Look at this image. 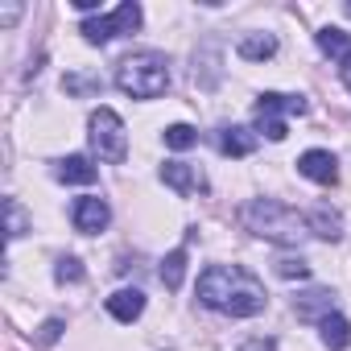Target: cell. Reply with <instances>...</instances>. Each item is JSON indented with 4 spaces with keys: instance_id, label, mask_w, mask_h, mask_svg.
Wrapping results in <instances>:
<instances>
[{
    "instance_id": "cell-27",
    "label": "cell",
    "mask_w": 351,
    "mask_h": 351,
    "mask_svg": "<svg viewBox=\"0 0 351 351\" xmlns=\"http://www.w3.org/2000/svg\"><path fill=\"white\" fill-rule=\"evenodd\" d=\"M75 9H79V13H95V9H99V0H75Z\"/></svg>"
},
{
    "instance_id": "cell-1",
    "label": "cell",
    "mask_w": 351,
    "mask_h": 351,
    "mask_svg": "<svg viewBox=\"0 0 351 351\" xmlns=\"http://www.w3.org/2000/svg\"><path fill=\"white\" fill-rule=\"evenodd\" d=\"M199 302L219 310V314H232V318H252L265 310V285L240 269V265H211L203 277H199Z\"/></svg>"
},
{
    "instance_id": "cell-13",
    "label": "cell",
    "mask_w": 351,
    "mask_h": 351,
    "mask_svg": "<svg viewBox=\"0 0 351 351\" xmlns=\"http://www.w3.org/2000/svg\"><path fill=\"white\" fill-rule=\"evenodd\" d=\"M318 330H322V343H326L330 351H347V347H351V322H347L343 314H326V318L318 322Z\"/></svg>"
},
{
    "instance_id": "cell-5",
    "label": "cell",
    "mask_w": 351,
    "mask_h": 351,
    "mask_svg": "<svg viewBox=\"0 0 351 351\" xmlns=\"http://www.w3.org/2000/svg\"><path fill=\"white\" fill-rule=\"evenodd\" d=\"M136 25H141V5H136V0H124L116 13L83 21V29H79V34H83L91 46H104V42H112V38H120V34H132Z\"/></svg>"
},
{
    "instance_id": "cell-11",
    "label": "cell",
    "mask_w": 351,
    "mask_h": 351,
    "mask_svg": "<svg viewBox=\"0 0 351 351\" xmlns=\"http://www.w3.org/2000/svg\"><path fill=\"white\" fill-rule=\"evenodd\" d=\"M306 99L302 95H281V91H265L256 99V116H277V112H289V116H306Z\"/></svg>"
},
{
    "instance_id": "cell-12",
    "label": "cell",
    "mask_w": 351,
    "mask_h": 351,
    "mask_svg": "<svg viewBox=\"0 0 351 351\" xmlns=\"http://www.w3.org/2000/svg\"><path fill=\"white\" fill-rule=\"evenodd\" d=\"M293 310H298V318H318L322 322L326 314H335V298H330V289H310L293 302Z\"/></svg>"
},
{
    "instance_id": "cell-8",
    "label": "cell",
    "mask_w": 351,
    "mask_h": 351,
    "mask_svg": "<svg viewBox=\"0 0 351 351\" xmlns=\"http://www.w3.org/2000/svg\"><path fill=\"white\" fill-rule=\"evenodd\" d=\"M161 182L173 186L178 195H195V191L203 186V173H199L195 165H186V161H165V165H161Z\"/></svg>"
},
{
    "instance_id": "cell-14",
    "label": "cell",
    "mask_w": 351,
    "mask_h": 351,
    "mask_svg": "<svg viewBox=\"0 0 351 351\" xmlns=\"http://www.w3.org/2000/svg\"><path fill=\"white\" fill-rule=\"evenodd\" d=\"M236 50H240L244 62H265V58L277 54V38H273V34H248V38H240Z\"/></svg>"
},
{
    "instance_id": "cell-22",
    "label": "cell",
    "mask_w": 351,
    "mask_h": 351,
    "mask_svg": "<svg viewBox=\"0 0 351 351\" xmlns=\"http://www.w3.org/2000/svg\"><path fill=\"white\" fill-rule=\"evenodd\" d=\"M277 273H281V277H310V265H306L302 256H298V261H293V256H281V261H277Z\"/></svg>"
},
{
    "instance_id": "cell-21",
    "label": "cell",
    "mask_w": 351,
    "mask_h": 351,
    "mask_svg": "<svg viewBox=\"0 0 351 351\" xmlns=\"http://www.w3.org/2000/svg\"><path fill=\"white\" fill-rule=\"evenodd\" d=\"M54 277H58L62 285H66V281H83V265H79L75 256H62V261H58V269H54Z\"/></svg>"
},
{
    "instance_id": "cell-18",
    "label": "cell",
    "mask_w": 351,
    "mask_h": 351,
    "mask_svg": "<svg viewBox=\"0 0 351 351\" xmlns=\"http://www.w3.org/2000/svg\"><path fill=\"white\" fill-rule=\"evenodd\" d=\"M186 277V248H173L165 261H161V285L165 289H178Z\"/></svg>"
},
{
    "instance_id": "cell-7",
    "label": "cell",
    "mask_w": 351,
    "mask_h": 351,
    "mask_svg": "<svg viewBox=\"0 0 351 351\" xmlns=\"http://www.w3.org/2000/svg\"><path fill=\"white\" fill-rule=\"evenodd\" d=\"M71 219H75V228L83 232V236H95V232H104L108 228V219H112V211H108V203L104 199H75V207H71Z\"/></svg>"
},
{
    "instance_id": "cell-6",
    "label": "cell",
    "mask_w": 351,
    "mask_h": 351,
    "mask_svg": "<svg viewBox=\"0 0 351 351\" xmlns=\"http://www.w3.org/2000/svg\"><path fill=\"white\" fill-rule=\"evenodd\" d=\"M298 173L310 178V182H318V186H330V182H339V161L326 149H310V153L298 157Z\"/></svg>"
},
{
    "instance_id": "cell-25",
    "label": "cell",
    "mask_w": 351,
    "mask_h": 351,
    "mask_svg": "<svg viewBox=\"0 0 351 351\" xmlns=\"http://www.w3.org/2000/svg\"><path fill=\"white\" fill-rule=\"evenodd\" d=\"M240 351H277V343H273V339H248Z\"/></svg>"
},
{
    "instance_id": "cell-19",
    "label": "cell",
    "mask_w": 351,
    "mask_h": 351,
    "mask_svg": "<svg viewBox=\"0 0 351 351\" xmlns=\"http://www.w3.org/2000/svg\"><path fill=\"white\" fill-rule=\"evenodd\" d=\"M195 141H199V132H195L191 124H169V128H165V145H169V149H191Z\"/></svg>"
},
{
    "instance_id": "cell-9",
    "label": "cell",
    "mask_w": 351,
    "mask_h": 351,
    "mask_svg": "<svg viewBox=\"0 0 351 351\" xmlns=\"http://www.w3.org/2000/svg\"><path fill=\"white\" fill-rule=\"evenodd\" d=\"M54 178H58V182H75V186H91V182L99 178V169L91 165V157L75 153V157H62V161H58Z\"/></svg>"
},
{
    "instance_id": "cell-4",
    "label": "cell",
    "mask_w": 351,
    "mask_h": 351,
    "mask_svg": "<svg viewBox=\"0 0 351 351\" xmlns=\"http://www.w3.org/2000/svg\"><path fill=\"white\" fill-rule=\"evenodd\" d=\"M87 128H91V149L99 153V161H124L128 157V136H124V120L112 112V108H95L91 112V120H87Z\"/></svg>"
},
{
    "instance_id": "cell-17",
    "label": "cell",
    "mask_w": 351,
    "mask_h": 351,
    "mask_svg": "<svg viewBox=\"0 0 351 351\" xmlns=\"http://www.w3.org/2000/svg\"><path fill=\"white\" fill-rule=\"evenodd\" d=\"M318 50L326 54V58H335V62H347L351 58V34H343V29H318Z\"/></svg>"
},
{
    "instance_id": "cell-2",
    "label": "cell",
    "mask_w": 351,
    "mask_h": 351,
    "mask_svg": "<svg viewBox=\"0 0 351 351\" xmlns=\"http://www.w3.org/2000/svg\"><path fill=\"white\" fill-rule=\"evenodd\" d=\"M116 87L132 99H157L169 87V58L157 50H141V54L124 58L116 71Z\"/></svg>"
},
{
    "instance_id": "cell-24",
    "label": "cell",
    "mask_w": 351,
    "mask_h": 351,
    "mask_svg": "<svg viewBox=\"0 0 351 351\" xmlns=\"http://www.w3.org/2000/svg\"><path fill=\"white\" fill-rule=\"evenodd\" d=\"M5 211H9V240H17V236L25 232V215H21V207H17L13 199L5 203Z\"/></svg>"
},
{
    "instance_id": "cell-10",
    "label": "cell",
    "mask_w": 351,
    "mask_h": 351,
    "mask_svg": "<svg viewBox=\"0 0 351 351\" xmlns=\"http://www.w3.org/2000/svg\"><path fill=\"white\" fill-rule=\"evenodd\" d=\"M108 314L120 318V322H136V318L145 314V293H141V289H116V293L108 298Z\"/></svg>"
},
{
    "instance_id": "cell-3",
    "label": "cell",
    "mask_w": 351,
    "mask_h": 351,
    "mask_svg": "<svg viewBox=\"0 0 351 351\" xmlns=\"http://www.w3.org/2000/svg\"><path fill=\"white\" fill-rule=\"evenodd\" d=\"M244 223H248L256 236L273 240V244H298V240L310 232V228H306V215L289 211V207L277 203V199H256V203H248V207H244Z\"/></svg>"
},
{
    "instance_id": "cell-20",
    "label": "cell",
    "mask_w": 351,
    "mask_h": 351,
    "mask_svg": "<svg viewBox=\"0 0 351 351\" xmlns=\"http://www.w3.org/2000/svg\"><path fill=\"white\" fill-rule=\"evenodd\" d=\"M256 132H265L269 141H285V120L281 116H256Z\"/></svg>"
},
{
    "instance_id": "cell-28",
    "label": "cell",
    "mask_w": 351,
    "mask_h": 351,
    "mask_svg": "<svg viewBox=\"0 0 351 351\" xmlns=\"http://www.w3.org/2000/svg\"><path fill=\"white\" fill-rule=\"evenodd\" d=\"M339 75H343V83H347V91H351V58H347V62L339 66Z\"/></svg>"
},
{
    "instance_id": "cell-16",
    "label": "cell",
    "mask_w": 351,
    "mask_h": 351,
    "mask_svg": "<svg viewBox=\"0 0 351 351\" xmlns=\"http://www.w3.org/2000/svg\"><path fill=\"white\" fill-rule=\"evenodd\" d=\"M219 149H223L228 157H248V153L256 149V136H252L248 128L232 124V128H223V132H219Z\"/></svg>"
},
{
    "instance_id": "cell-23",
    "label": "cell",
    "mask_w": 351,
    "mask_h": 351,
    "mask_svg": "<svg viewBox=\"0 0 351 351\" xmlns=\"http://www.w3.org/2000/svg\"><path fill=\"white\" fill-rule=\"evenodd\" d=\"M58 335H62V318H46L42 330H38V347H54Z\"/></svg>"
},
{
    "instance_id": "cell-15",
    "label": "cell",
    "mask_w": 351,
    "mask_h": 351,
    "mask_svg": "<svg viewBox=\"0 0 351 351\" xmlns=\"http://www.w3.org/2000/svg\"><path fill=\"white\" fill-rule=\"evenodd\" d=\"M306 228H310L314 236H322V240H339V236H343V219H339V211H330V207H314V211L306 215Z\"/></svg>"
},
{
    "instance_id": "cell-26",
    "label": "cell",
    "mask_w": 351,
    "mask_h": 351,
    "mask_svg": "<svg viewBox=\"0 0 351 351\" xmlns=\"http://www.w3.org/2000/svg\"><path fill=\"white\" fill-rule=\"evenodd\" d=\"M17 17H21V9H17V5H9V9H5V13H0V21H5V25H13V21H17Z\"/></svg>"
}]
</instances>
